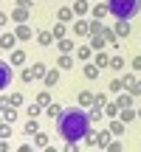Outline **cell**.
I'll return each mask as SVG.
<instances>
[{"label":"cell","mask_w":141,"mask_h":152,"mask_svg":"<svg viewBox=\"0 0 141 152\" xmlns=\"http://www.w3.org/2000/svg\"><path fill=\"white\" fill-rule=\"evenodd\" d=\"M0 73H3V76H0V87H6V85H9V65H6V62L0 65Z\"/></svg>","instance_id":"cell-3"},{"label":"cell","mask_w":141,"mask_h":152,"mask_svg":"<svg viewBox=\"0 0 141 152\" xmlns=\"http://www.w3.org/2000/svg\"><path fill=\"white\" fill-rule=\"evenodd\" d=\"M87 127H90V118H87V113H82L79 107L62 110L59 118H57V132H59V138L68 141V144L82 141V138L87 135Z\"/></svg>","instance_id":"cell-1"},{"label":"cell","mask_w":141,"mask_h":152,"mask_svg":"<svg viewBox=\"0 0 141 152\" xmlns=\"http://www.w3.org/2000/svg\"><path fill=\"white\" fill-rule=\"evenodd\" d=\"M104 6L116 20H133L141 11V0H104Z\"/></svg>","instance_id":"cell-2"}]
</instances>
